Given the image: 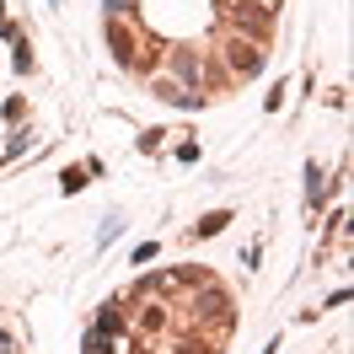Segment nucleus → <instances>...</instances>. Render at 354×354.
<instances>
[{
	"label": "nucleus",
	"instance_id": "nucleus-1",
	"mask_svg": "<svg viewBox=\"0 0 354 354\" xmlns=\"http://www.w3.org/2000/svg\"><path fill=\"white\" fill-rule=\"evenodd\" d=\"M108 48H113V59H118V65L140 70V32H134L129 17H108Z\"/></svg>",
	"mask_w": 354,
	"mask_h": 354
},
{
	"label": "nucleus",
	"instance_id": "nucleus-2",
	"mask_svg": "<svg viewBox=\"0 0 354 354\" xmlns=\"http://www.w3.org/2000/svg\"><path fill=\"white\" fill-rule=\"evenodd\" d=\"M263 54H268L263 38H247V44L236 38V44H231V75H242V81L258 75V70H263Z\"/></svg>",
	"mask_w": 354,
	"mask_h": 354
},
{
	"label": "nucleus",
	"instance_id": "nucleus-3",
	"mask_svg": "<svg viewBox=\"0 0 354 354\" xmlns=\"http://www.w3.org/2000/svg\"><path fill=\"white\" fill-rule=\"evenodd\" d=\"M156 97H161V102H172V108H194L188 86H177V81H156Z\"/></svg>",
	"mask_w": 354,
	"mask_h": 354
},
{
	"label": "nucleus",
	"instance_id": "nucleus-4",
	"mask_svg": "<svg viewBox=\"0 0 354 354\" xmlns=\"http://www.w3.org/2000/svg\"><path fill=\"white\" fill-rule=\"evenodd\" d=\"M225 221H231V215H225V209H215V215H204V221L194 225V236H221V231H225Z\"/></svg>",
	"mask_w": 354,
	"mask_h": 354
},
{
	"label": "nucleus",
	"instance_id": "nucleus-5",
	"mask_svg": "<svg viewBox=\"0 0 354 354\" xmlns=\"http://www.w3.org/2000/svg\"><path fill=\"white\" fill-rule=\"evenodd\" d=\"M242 6H258V17H274V11L285 6V0H242Z\"/></svg>",
	"mask_w": 354,
	"mask_h": 354
},
{
	"label": "nucleus",
	"instance_id": "nucleus-6",
	"mask_svg": "<svg viewBox=\"0 0 354 354\" xmlns=\"http://www.w3.org/2000/svg\"><path fill=\"white\" fill-rule=\"evenodd\" d=\"M134 6H140V0H108V17H129Z\"/></svg>",
	"mask_w": 354,
	"mask_h": 354
},
{
	"label": "nucleus",
	"instance_id": "nucleus-7",
	"mask_svg": "<svg viewBox=\"0 0 354 354\" xmlns=\"http://www.w3.org/2000/svg\"><path fill=\"white\" fill-rule=\"evenodd\" d=\"M65 194H75V188H86V172H65V183H59Z\"/></svg>",
	"mask_w": 354,
	"mask_h": 354
}]
</instances>
